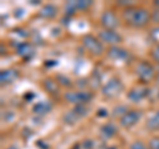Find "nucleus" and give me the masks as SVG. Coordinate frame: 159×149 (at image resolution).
Returning <instances> with one entry per match:
<instances>
[{"label": "nucleus", "instance_id": "nucleus-1", "mask_svg": "<svg viewBox=\"0 0 159 149\" xmlns=\"http://www.w3.org/2000/svg\"><path fill=\"white\" fill-rule=\"evenodd\" d=\"M148 22V13L147 11H145V9H138L137 12L133 13V17H131V23L134 24V26H145V24H147Z\"/></svg>", "mask_w": 159, "mask_h": 149}, {"label": "nucleus", "instance_id": "nucleus-2", "mask_svg": "<svg viewBox=\"0 0 159 149\" xmlns=\"http://www.w3.org/2000/svg\"><path fill=\"white\" fill-rule=\"evenodd\" d=\"M102 23L105 24L106 27H109V28H114V27L118 26L117 17L114 16L111 12H106L105 15H103V16H102Z\"/></svg>", "mask_w": 159, "mask_h": 149}, {"label": "nucleus", "instance_id": "nucleus-3", "mask_svg": "<svg viewBox=\"0 0 159 149\" xmlns=\"http://www.w3.org/2000/svg\"><path fill=\"white\" fill-rule=\"evenodd\" d=\"M138 117H139V113L137 112H130L129 115H126L125 117H122V124L125 127H131L133 124H135L138 121Z\"/></svg>", "mask_w": 159, "mask_h": 149}, {"label": "nucleus", "instance_id": "nucleus-4", "mask_svg": "<svg viewBox=\"0 0 159 149\" xmlns=\"http://www.w3.org/2000/svg\"><path fill=\"white\" fill-rule=\"evenodd\" d=\"M138 72H139V74H141V77H143V74H147L148 80H150L151 76H152V69L148 67L147 64H141V67H139Z\"/></svg>", "mask_w": 159, "mask_h": 149}, {"label": "nucleus", "instance_id": "nucleus-5", "mask_svg": "<svg viewBox=\"0 0 159 149\" xmlns=\"http://www.w3.org/2000/svg\"><path fill=\"white\" fill-rule=\"evenodd\" d=\"M13 73H15L13 71H7V72H3V73H2V81H3V83H4V81H6V83H7V81H11L15 76H11V77H9V74H13Z\"/></svg>", "mask_w": 159, "mask_h": 149}, {"label": "nucleus", "instance_id": "nucleus-6", "mask_svg": "<svg viewBox=\"0 0 159 149\" xmlns=\"http://www.w3.org/2000/svg\"><path fill=\"white\" fill-rule=\"evenodd\" d=\"M131 149H146L145 148V145H143L142 142H135L134 145L131 147Z\"/></svg>", "mask_w": 159, "mask_h": 149}, {"label": "nucleus", "instance_id": "nucleus-7", "mask_svg": "<svg viewBox=\"0 0 159 149\" xmlns=\"http://www.w3.org/2000/svg\"><path fill=\"white\" fill-rule=\"evenodd\" d=\"M151 148L152 149H159V138H155V140L151 142Z\"/></svg>", "mask_w": 159, "mask_h": 149}, {"label": "nucleus", "instance_id": "nucleus-8", "mask_svg": "<svg viewBox=\"0 0 159 149\" xmlns=\"http://www.w3.org/2000/svg\"><path fill=\"white\" fill-rule=\"evenodd\" d=\"M12 149H13V148H12Z\"/></svg>", "mask_w": 159, "mask_h": 149}]
</instances>
